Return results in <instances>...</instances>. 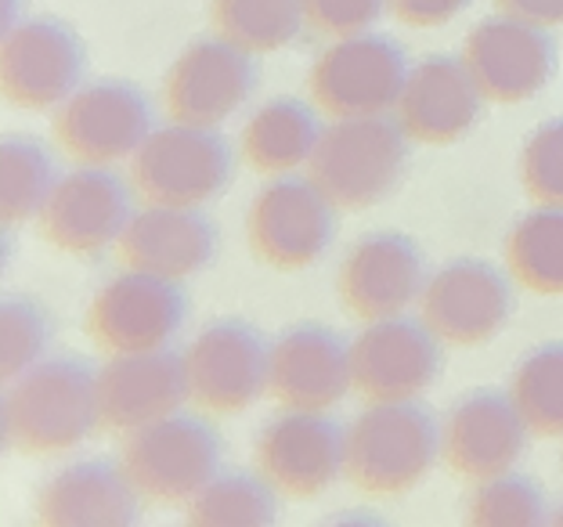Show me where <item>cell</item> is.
Here are the masks:
<instances>
[{
  "mask_svg": "<svg viewBox=\"0 0 563 527\" xmlns=\"http://www.w3.org/2000/svg\"><path fill=\"white\" fill-rule=\"evenodd\" d=\"M509 394L520 405L531 433L563 437V340L531 347L514 369Z\"/></svg>",
  "mask_w": 563,
  "mask_h": 527,
  "instance_id": "cell-30",
  "label": "cell"
},
{
  "mask_svg": "<svg viewBox=\"0 0 563 527\" xmlns=\"http://www.w3.org/2000/svg\"><path fill=\"white\" fill-rule=\"evenodd\" d=\"M325 127L300 98L264 101L242 127V156L257 174H292L311 166Z\"/></svg>",
  "mask_w": 563,
  "mask_h": 527,
  "instance_id": "cell-25",
  "label": "cell"
},
{
  "mask_svg": "<svg viewBox=\"0 0 563 527\" xmlns=\"http://www.w3.org/2000/svg\"><path fill=\"white\" fill-rule=\"evenodd\" d=\"M188 293L177 278L126 267L109 278L87 307V332L106 354H134L170 347L185 329Z\"/></svg>",
  "mask_w": 563,
  "mask_h": 527,
  "instance_id": "cell-10",
  "label": "cell"
},
{
  "mask_svg": "<svg viewBox=\"0 0 563 527\" xmlns=\"http://www.w3.org/2000/svg\"><path fill=\"white\" fill-rule=\"evenodd\" d=\"M427 256L405 231H368L354 242L340 264V300L362 318H390L408 311L427 293Z\"/></svg>",
  "mask_w": 563,
  "mask_h": 527,
  "instance_id": "cell-19",
  "label": "cell"
},
{
  "mask_svg": "<svg viewBox=\"0 0 563 527\" xmlns=\"http://www.w3.org/2000/svg\"><path fill=\"white\" fill-rule=\"evenodd\" d=\"M441 455V422L419 397L368 402L347 427V477L368 495H405Z\"/></svg>",
  "mask_w": 563,
  "mask_h": 527,
  "instance_id": "cell-2",
  "label": "cell"
},
{
  "mask_svg": "<svg viewBox=\"0 0 563 527\" xmlns=\"http://www.w3.org/2000/svg\"><path fill=\"white\" fill-rule=\"evenodd\" d=\"M213 33L253 55L289 47L307 25L303 0H210Z\"/></svg>",
  "mask_w": 563,
  "mask_h": 527,
  "instance_id": "cell-29",
  "label": "cell"
},
{
  "mask_svg": "<svg viewBox=\"0 0 563 527\" xmlns=\"http://www.w3.org/2000/svg\"><path fill=\"white\" fill-rule=\"evenodd\" d=\"M463 58L477 76L484 98L498 106H514V101H528L545 91L560 62L549 25L506 15V11L473 25L466 33Z\"/></svg>",
  "mask_w": 563,
  "mask_h": 527,
  "instance_id": "cell-16",
  "label": "cell"
},
{
  "mask_svg": "<svg viewBox=\"0 0 563 527\" xmlns=\"http://www.w3.org/2000/svg\"><path fill=\"white\" fill-rule=\"evenodd\" d=\"M470 524L481 527H539L549 524L545 492L523 473H498V477L477 481V492L470 495Z\"/></svg>",
  "mask_w": 563,
  "mask_h": 527,
  "instance_id": "cell-31",
  "label": "cell"
},
{
  "mask_svg": "<svg viewBox=\"0 0 563 527\" xmlns=\"http://www.w3.org/2000/svg\"><path fill=\"white\" fill-rule=\"evenodd\" d=\"M408 55L387 33L336 36L307 73L311 101L332 120L347 116H387L398 109L408 84Z\"/></svg>",
  "mask_w": 563,
  "mask_h": 527,
  "instance_id": "cell-4",
  "label": "cell"
},
{
  "mask_svg": "<svg viewBox=\"0 0 563 527\" xmlns=\"http://www.w3.org/2000/svg\"><path fill=\"white\" fill-rule=\"evenodd\" d=\"M484 91L466 58L430 55L412 66L398 101V120L419 145H455L481 123Z\"/></svg>",
  "mask_w": 563,
  "mask_h": 527,
  "instance_id": "cell-22",
  "label": "cell"
},
{
  "mask_svg": "<svg viewBox=\"0 0 563 527\" xmlns=\"http://www.w3.org/2000/svg\"><path fill=\"white\" fill-rule=\"evenodd\" d=\"M253 452L282 495L314 498L347 473V427L311 408H286L264 422Z\"/></svg>",
  "mask_w": 563,
  "mask_h": 527,
  "instance_id": "cell-12",
  "label": "cell"
},
{
  "mask_svg": "<svg viewBox=\"0 0 563 527\" xmlns=\"http://www.w3.org/2000/svg\"><path fill=\"white\" fill-rule=\"evenodd\" d=\"M390 15L412 30H438L473 4V0H387Z\"/></svg>",
  "mask_w": 563,
  "mask_h": 527,
  "instance_id": "cell-35",
  "label": "cell"
},
{
  "mask_svg": "<svg viewBox=\"0 0 563 527\" xmlns=\"http://www.w3.org/2000/svg\"><path fill=\"white\" fill-rule=\"evenodd\" d=\"M520 177L534 202L563 207V116L539 123L520 149Z\"/></svg>",
  "mask_w": 563,
  "mask_h": 527,
  "instance_id": "cell-33",
  "label": "cell"
},
{
  "mask_svg": "<svg viewBox=\"0 0 563 527\" xmlns=\"http://www.w3.org/2000/svg\"><path fill=\"white\" fill-rule=\"evenodd\" d=\"M137 196L159 207H202L235 177V152L217 127L170 123L137 149L131 163Z\"/></svg>",
  "mask_w": 563,
  "mask_h": 527,
  "instance_id": "cell-5",
  "label": "cell"
},
{
  "mask_svg": "<svg viewBox=\"0 0 563 527\" xmlns=\"http://www.w3.org/2000/svg\"><path fill=\"white\" fill-rule=\"evenodd\" d=\"M62 182L51 145L33 134H8L0 145V213L4 224L41 221L47 199Z\"/></svg>",
  "mask_w": 563,
  "mask_h": 527,
  "instance_id": "cell-26",
  "label": "cell"
},
{
  "mask_svg": "<svg viewBox=\"0 0 563 527\" xmlns=\"http://www.w3.org/2000/svg\"><path fill=\"white\" fill-rule=\"evenodd\" d=\"M191 402L232 416L272 391V343L246 318H217L185 351Z\"/></svg>",
  "mask_w": 563,
  "mask_h": 527,
  "instance_id": "cell-11",
  "label": "cell"
},
{
  "mask_svg": "<svg viewBox=\"0 0 563 527\" xmlns=\"http://www.w3.org/2000/svg\"><path fill=\"white\" fill-rule=\"evenodd\" d=\"M87 44L66 19H22L4 33L0 84L11 106L25 112H51L84 87Z\"/></svg>",
  "mask_w": 563,
  "mask_h": 527,
  "instance_id": "cell-9",
  "label": "cell"
},
{
  "mask_svg": "<svg viewBox=\"0 0 563 527\" xmlns=\"http://www.w3.org/2000/svg\"><path fill=\"white\" fill-rule=\"evenodd\" d=\"M531 427L509 391H470L441 422V455L459 477L488 481L509 473L528 448Z\"/></svg>",
  "mask_w": 563,
  "mask_h": 527,
  "instance_id": "cell-18",
  "label": "cell"
},
{
  "mask_svg": "<svg viewBox=\"0 0 563 527\" xmlns=\"http://www.w3.org/2000/svg\"><path fill=\"white\" fill-rule=\"evenodd\" d=\"M51 337H55V321H51L41 300L19 297V293L4 297V307H0V365H4V380H15L25 369L44 362Z\"/></svg>",
  "mask_w": 563,
  "mask_h": 527,
  "instance_id": "cell-32",
  "label": "cell"
},
{
  "mask_svg": "<svg viewBox=\"0 0 563 527\" xmlns=\"http://www.w3.org/2000/svg\"><path fill=\"white\" fill-rule=\"evenodd\" d=\"M498 11L506 15H517V19H528V22H539V25H563V0H495Z\"/></svg>",
  "mask_w": 563,
  "mask_h": 527,
  "instance_id": "cell-36",
  "label": "cell"
},
{
  "mask_svg": "<svg viewBox=\"0 0 563 527\" xmlns=\"http://www.w3.org/2000/svg\"><path fill=\"white\" fill-rule=\"evenodd\" d=\"M278 520V487L264 473L221 470L188 498V524L199 527H267Z\"/></svg>",
  "mask_w": 563,
  "mask_h": 527,
  "instance_id": "cell-28",
  "label": "cell"
},
{
  "mask_svg": "<svg viewBox=\"0 0 563 527\" xmlns=\"http://www.w3.org/2000/svg\"><path fill=\"white\" fill-rule=\"evenodd\" d=\"M156 131V109L131 80H91L55 109V138L76 163L134 160Z\"/></svg>",
  "mask_w": 563,
  "mask_h": 527,
  "instance_id": "cell-8",
  "label": "cell"
},
{
  "mask_svg": "<svg viewBox=\"0 0 563 527\" xmlns=\"http://www.w3.org/2000/svg\"><path fill=\"white\" fill-rule=\"evenodd\" d=\"M553 520H556V524H563V506H560V509L553 513Z\"/></svg>",
  "mask_w": 563,
  "mask_h": 527,
  "instance_id": "cell-38",
  "label": "cell"
},
{
  "mask_svg": "<svg viewBox=\"0 0 563 527\" xmlns=\"http://www.w3.org/2000/svg\"><path fill=\"white\" fill-rule=\"evenodd\" d=\"M336 202L314 177L278 174L253 196L246 239L257 261L275 272H300L322 261L336 235Z\"/></svg>",
  "mask_w": 563,
  "mask_h": 527,
  "instance_id": "cell-6",
  "label": "cell"
},
{
  "mask_svg": "<svg viewBox=\"0 0 563 527\" xmlns=\"http://www.w3.org/2000/svg\"><path fill=\"white\" fill-rule=\"evenodd\" d=\"M506 267L523 289L563 297V207L539 202L509 228Z\"/></svg>",
  "mask_w": 563,
  "mask_h": 527,
  "instance_id": "cell-27",
  "label": "cell"
},
{
  "mask_svg": "<svg viewBox=\"0 0 563 527\" xmlns=\"http://www.w3.org/2000/svg\"><path fill=\"white\" fill-rule=\"evenodd\" d=\"M354 391L368 402H405L422 397L441 376V337L427 318L390 315L376 318L351 340Z\"/></svg>",
  "mask_w": 563,
  "mask_h": 527,
  "instance_id": "cell-15",
  "label": "cell"
},
{
  "mask_svg": "<svg viewBox=\"0 0 563 527\" xmlns=\"http://www.w3.org/2000/svg\"><path fill=\"white\" fill-rule=\"evenodd\" d=\"M514 275L481 256H459L433 272L419 300V315L448 347L492 343L517 311Z\"/></svg>",
  "mask_w": 563,
  "mask_h": 527,
  "instance_id": "cell-13",
  "label": "cell"
},
{
  "mask_svg": "<svg viewBox=\"0 0 563 527\" xmlns=\"http://www.w3.org/2000/svg\"><path fill=\"white\" fill-rule=\"evenodd\" d=\"M224 441L210 419L170 413L126 433L123 466L134 484L159 503H188L221 473Z\"/></svg>",
  "mask_w": 563,
  "mask_h": 527,
  "instance_id": "cell-7",
  "label": "cell"
},
{
  "mask_svg": "<svg viewBox=\"0 0 563 527\" xmlns=\"http://www.w3.org/2000/svg\"><path fill=\"white\" fill-rule=\"evenodd\" d=\"M261 69L253 51L224 36H202L188 44L163 80V101L170 120L196 127H221L257 91Z\"/></svg>",
  "mask_w": 563,
  "mask_h": 527,
  "instance_id": "cell-14",
  "label": "cell"
},
{
  "mask_svg": "<svg viewBox=\"0 0 563 527\" xmlns=\"http://www.w3.org/2000/svg\"><path fill=\"white\" fill-rule=\"evenodd\" d=\"M101 427L98 372L84 358H44L4 387V441L30 455L80 448Z\"/></svg>",
  "mask_w": 563,
  "mask_h": 527,
  "instance_id": "cell-1",
  "label": "cell"
},
{
  "mask_svg": "<svg viewBox=\"0 0 563 527\" xmlns=\"http://www.w3.org/2000/svg\"><path fill=\"white\" fill-rule=\"evenodd\" d=\"M412 138L398 116H347L325 127L311 160V177L340 210H368L405 182Z\"/></svg>",
  "mask_w": 563,
  "mask_h": 527,
  "instance_id": "cell-3",
  "label": "cell"
},
{
  "mask_svg": "<svg viewBox=\"0 0 563 527\" xmlns=\"http://www.w3.org/2000/svg\"><path fill=\"white\" fill-rule=\"evenodd\" d=\"M354 387L351 343L322 321H300L272 343V394L282 408L340 405Z\"/></svg>",
  "mask_w": 563,
  "mask_h": 527,
  "instance_id": "cell-21",
  "label": "cell"
},
{
  "mask_svg": "<svg viewBox=\"0 0 563 527\" xmlns=\"http://www.w3.org/2000/svg\"><path fill=\"white\" fill-rule=\"evenodd\" d=\"M120 261L163 278H191L217 256V224L199 207L148 202L120 235Z\"/></svg>",
  "mask_w": 563,
  "mask_h": 527,
  "instance_id": "cell-24",
  "label": "cell"
},
{
  "mask_svg": "<svg viewBox=\"0 0 563 527\" xmlns=\"http://www.w3.org/2000/svg\"><path fill=\"white\" fill-rule=\"evenodd\" d=\"M19 22H22V15H19V0H4V33H8V30H15Z\"/></svg>",
  "mask_w": 563,
  "mask_h": 527,
  "instance_id": "cell-37",
  "label": "cell"
},
{
  "mask_svg": "<svg viewBox=\"0 0 563 527\" xmlns=\"http://www.w3.org/2000/svg\"><path fill=\"white\" fill-rule=\"evenodd\" d=\"M134 217L131 185L117 171L80 163L62 174L55 196L41 213V235L73 256H98L120 242Z\"/></svg>",
  "mask_w": 563,
  "mask_h": 527,
  "instance_id": "cell-17",
  "label": "cell"
},
{
  "mask_svg": "<svg viewBox=\"0 0 563 527\" xmlns=\"http://www.w3.org/2000/svg\"><path fill=\"white\" fill-rule=\"evenodd\" d=\"M141 495L123 459H76L44 481L36 517L58 527H126L141 520Z\"/></svg>",
  "mask_w": 563,
  "mask_h": 527,
  "instance_id": "cell-23",
  "label": "cell"
},
{
  "mask_svg": "<svg viewBox=\"0 0 563 527\" xmlns=\"http://www.w3.org/2000/svg\"><path fill=\"white\" fill-rule=\"evenodd\" d=\"M307 8V25L322 36H351L373 30V22L390 4L387 0H303Z\"/></svg>",
  "mask_w": 563,
  "mask_h": 527,
  "instance_id": "cell-34",
  "label": "cell"
},
{
  "mask_svg": "<svg viewBox=\"0 0 563 527\" xmlns=\"http://www.w3.org/2000/svg\"><path fill=\"white\" fill-rule=\"evenodd\" d=\"M101 394V427L112 433H134L170 413H181L191 397L185 354L174 347L156 351L112 354L106 369H98Z\"/></svg>",
  "mask_w": 563,
  "mask_h": 527,
  "instance_id": "cell-20",
  "label": "cell"
}]
</instances>
